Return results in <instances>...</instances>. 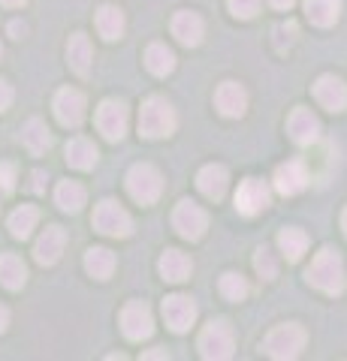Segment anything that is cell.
Listing matches in <instances>:
<instances>
[{"instance_id":"cell-1","label":"cell","mask_w":347,"mask_h":361,"mask_svg":"<svg viewBox=\"0 0 347 361\" xmlns=\"http://www.w3.org/2000/svg\"><path fill=\"white\" fill-rule=\"evenodd\" d=\"M308 283L320 289V292H327V295H339V292H344V265H341V256L339 250H320L314 256V262H311L308 268Z\"/></svg>"},{"instance_id":"cell-2","label":"cell","mask_w":347,"mask_h":361,"mask_svg":"<svg viewBox=\"0 0 347 361\" xmlns=\"http://www.w3.org/2000/svg\"><path fill=\"white\" fill-rule=\"evenodd\" d=\"M175 109L166 103L163 97H151L145 99L139 109V133L145 139H166L175 133Z\"/></svg>"},{"instance_id":"cell-3","label":"cell","mask_w":347,"mask_h":361,"mask_svg":"<svg viewBox=\"0 0 347 361\" xmlns=\"http://www.w3.org/2000/svg\"><path fill=\"white\" fill-rule=\"evenodd\" d=\"M305 341H308L305 329L296 322H287V325H275V329L266 334L263 349H266V355L287 361V358H296L302 349H305Z\"/></svg>"},{"instance_id":"cell-4","label":"cell","mask_w":347,"mask_h":361,"mask_svg":"<svg viewBox=\"0 0 347 361\" xmlns=\"http://www.w3.org/2000/svg\"><path fill=\"white\" fill-rule=\"evenodd\" d=\"M236 353V337L227 319H215L211 325H206L203 334H199V355L208 361H227Z\"/></svg>"},{"instance_id":"cell-5","label":"cell","mask_w":347,"mask_h":361,"mask_svg":"<svg viewBox=\"0 0 347 361\" xmlns=\"http://www.w3.org/2000/svg\"><path fill=\"white\" fill-rule=\"evenodd\" d=\"M127 193L139 205H154L163 193V178L151 163H136L127 172Z\"/></svg>"},{"instance_id":"cell-6","label":"cell","mask_w":347,"mask_h":361,"mask_svg":"<svg viewBox=\"0 0 347 361\" xmlns=\"http://www.w3.org/2000/svg\"><path fill=\"white\" fill-rule=\"evenodd\" d=\"M94 229L109 235V238H127L133 232V220L115 199H103L94 208Z\"/></svg>"},{"instance_id":"cell-7","label":"cell","mask_w":347,"mask_h":361,"mask_svg":"<svg viewBox=\"0 0 347 361\" xmlns=\"http://www.w3.org/2000/svg\"><path fill=\"white\" fill-rule=\"evenodd\" d=\"M172 229L187 241H199L208 229V214L199 208L196 202L184 199V202H178L172 211Z\"/></svg>"},{"instance_id":"cell-8","label":"cell","mask_w":347,"mask_h":361,"mask_svg":"<svg viewBox=\"0 0 347 361\" xmlns=\"http://www.w3.org/2000/svg\"><path fill=\"white\" fill-rule=\"evenodd\" d=\"M130 123V111L121 99H103L97 109V130L106 135L109 142H121Z\"/></svg>"},{"instance_id":"cell-9","label":"cell","mask_w":347,"mask_h":361,"mask_svg":"<svg viewBox=\"0 0 347 361\" xmlns=\"http://www.w3.org/2000/svg\"><path fill=\"white\" fill-rule=\"evenodd\" d=\"M121 331H124L127 341H148L154 331V316L151 307L145 301H130L124 310H121Z\"/></svg>"},{"instance_id":"cell-10","label":"cell","mask_w":347,"mask_h":361,"mask_svg":"<svg viewBox=\"0 0 347 361\" xmlns=\"http://www.w3.org/2000/svg\"><path fill=\"white\" fill-rule=\"evenodd\" d=\"M272 205V190H269L260 178H248L242 180L236 190V211L245 217H257L260 211H266Z\"/></svg>"},{"instance_id":"cell-11","label":"cell","mask_w":347,"mask_h":361,"mask_svg":"<svg viewBox=\"0 0 347 361\" xmlns=\"http://www.w3.org/2000/svg\"><path fill=\"white\" fill-rule=\"evenodd\" d=\"M85 94L76 87H64L58 90V97H54V118H58L64 127H79L85 121Z\"/></svg>"},{"instance_id":"cell-12","label":"cell","mask_w":347,"mask_h":361,"mask_svg":"<svg viewBox=\"0 0 347 361\" xmlns=\"http://www.w3.org/2000/svg\"><path fill=\"white\" fill-rule=\"evenodd\" d=\"M163 319H166V325H170L172 331L184 334L190 325L196 322V304H194V298H187V295L163 298Z\"/></svg>"},{"instance_id":"cell-13","label":"cell","mask_w":347,"mask_h":361,"mask_svg":"<svg viewBox=\"0 0 347 361\" xmlns=\"http://www.w3.org/2000/svg\"><path fill=\"white\" fill-rule=\"evenodd\" d=\"M287 133H290V139H293L296 145H311V142H317V135H320V121H317V115L311 109L299 106V109L290 111Z\"/></svg>"},{"instance_id":"cell-14","label":"cell","mask_w":347,"mask_h":361,"mask_svg":"<svg viewBox=\"0 0 347 361\" xmlns=\"http://www.w3.org/2000/svg\"><path fill=\"white\" fill-rule=\"evenodd\" d=\"M305 187H308V169H305V163L290 160L284 166H278V172H275V190L281 196H299Z\"/></svg>"},{"instance_id":"cell-15","label":"cell","mask_w":347,"mask_h":361,"mask_svg":"<svg viewBox=\"0 0 347 361\" xmlns=\"http://www.w3.org/2000/svg\"><path fill=\"white\" fill-rule=\"evenodd\" d=\"M64 247H66V232L61 226H49L37 238V244H33V256H37L40 265H54L61 259Z\"/></svg>"},{"instance_id":"cell-16","label":"cell","mask_w":347,"mask_h":361,"mask_svg":"<svg viewBox=\"0 0 347 361\" xmlns=\"http://www.w3.org/2000/svg\"><path fill=\"white\" fill-rule=\"evenodd\" d=\"M314 97L327 111H341L347 106V85L339 75H320L314 85Z\"/></svg>"},{"instance_id":"cell-17","label":"cell","mask_w":347,"mask_h":361,"mask_svg":"<svg viewBox=\"0 0 347 361\" xmlns=\"http://www.w3.org/2000/svg\"><path fill=\"white\" fill-rule=\"evenodd\" d=\"M215 106L220 109V115L227 118H242L245 109H248V94L239 82H223L215 90Z\"/></svg>"},{"instance_id":"cell-18","label":"cell","mask_w":347,"mask_h":361,"mask_svg":"<svg viewBox=\"0 0 347 361\" xmlns=\"http://www.w3.org/2000/svg\"><path fill=\"white\" fill-rule=\"evenodd\" d=\"M203 33H206V25L203 18H199L196 13H190V9H182V13L172 16V37L182 42V45H199L203 42Z\"/></svg>"},{"instance_id":"cell-19","label":"cell","mask_w":347,"mask_h":361,"mask_svg":"<svg viewBox=\"0 0 347 361\" xmlns=\"http://www.w3.org/2000/svg\"><path fill=\"white\" fill-rule=\"evenodd\" d=\"M196 187H199V193H203L206 199H223L227 196V187H230V175H227V169L223 166H203L199 169V175H196Z\"/></svg>"},{"instance_id":"cell-20","label":"cell","mask_w":347,"mask_h":361,"mask_svg":"<svg viewBox=\"0 0 347 361\" xmlns=\"http://www.w3.org/2000/svg\"><path fill=\"white\" fill-rule=\"evenodd\" d=\"M91 61H94V49H91V39L85 33H73L70 42H66V63L76 75H88L91 73Z\"/></svg>"},{"instance_id":"cell-21","label":"cell","mask_w":347,"mask_h":361,"mask_svg":"<svg viewBox=\"0 0 347 361\" xmlns=\"http://www.w3.org/2000/svg\"><path fill=\"white\" fill-rule=\"evenodd\" d=\"M97 145L91 139H85V135H76V139L66 142V163L73 169H79V172H88V169L97 166Z\"/></svg>"},{"instance_id":"cell-22","label":"cell","mask_w":347,"mask_h":361,"mask_svg":"<svg viewBox=\"0 0 347 361\" xmlns=\"http://www.w3.org/2000/svg\"><path fill=\"white\" fill-rule=\"evenodd\" d=\"M28 283V265L16 253H0V286L18 292Z\"/></svg>"},{"instance_id":"cell-23","label":"cell","mask_w":347,"mask_h":361,"mask_svg":"<svg viewBox=\"0 0 347 361\" xmlns=\"http://www.w3.org/2000/svg\"><path fill=\"white\" fill-rule=\"evenodd\" d=\"M190 271H194V262H190L187 253L166 250L160 256V274H163V280H170V283H182V280L190 277Z\"/></svg>"},{"instance_id":"cell-24","label":"cell","mask_w":347,"mask_h":361,"mask_svg":"<svg viewBox=\"0 0 347 361\" xmlns=\"http://www.w3.org/2000/svg\"><path fill=\"white\" fill-rule=\"evenodd\" d=\"M21 142H25V148L30 154H46L52 148V133L46 127V121L30 118L25 127H21Z\"/></svg>"},{"instance_id":"cell-25","label":"cell","mask_w":347,"mask_h":361,"mask_svg":"<svg viewBox=\"0 0 347 361\" xmlns=\"http://www.w3.org/2000/svg\"><path fill=\"white\" fill-rule=\"evenodd\" d=\"M97 30H100V37L109 42L121 39V33H124V13L112 4H103L97 9Z\"/></svg>"},{"instance_id":"cell-26","label":"cell","mask_w":347,"mask_h":361,"mask_svg":"<svg viewBox=\"0 0 347 361\" xmlns=\"http://www.w3.org/2000/svg\"><path fill=\"white\" fill-rule=\"evenodd\" d=\"M305 16L311 18V25L332 27L341 16V0H305Z\"/></svg>"},{"instance_id":"cell-27","label":"cell","mask_w":347,"mask_h":361,"mask_svg":"<svg viewBox=\"0 0 347 361\" xmlns=\"http://www.w3.org/2000/svg\"><path fill=\"white\" fill-rule=\"evenodd\" d=\"M85 271L94 280H109L112 271H115V253L106 250V247H91L85 253Z\"/></svg>"},{"instance_id":"cell-28","label":"cell","mask_w":347,"mask_h":361,"mask_svg":"<svg viewBox=\"0 0 347 361\" xmlns=\"http://www.w3.org/2000/svg\"><path fill=\"white\" fill-rule=\"evenodd\" d=\"M145 66H148V73H154V75H170L175 70V54L166 49L163 42H151L148 49H145Z\"/></svg>"},{"instance_id":"cell-29","label":"cell","mask_w":347,"mask_h":361,"mask_svg":"<svg viewBox=\"0 0 347 361\" xmlns=\"http://www.w3.org/2000/svg\"><path fill=\"white\" fill-rule=\"evenodd\" d=\"M37 223H40V211L33 205H21L9 214V232H13V238H21V241L30 238V232L37 229Z\"/></svg>"},{"instance_id":"cell-30","label":"cell","mask_w":347,"mask_h":361,"mask_svg":"<svg viewBox=\"0 0 347 361\" xmlns=\"http://www.w3.org/2000/svg\"><path fill=\"white\" fill-rule=\"evenodd\" d=\"M54 202H58V208L61 211H82L85 205V187L82 184H76V180H61L58 190H54Z\"/></svg>"},{"instance_id":"cell-31","label":"cell","mask_w":347,"mask_h":361,"mask_svg":"<svg viewBox=\"0 0 347 361\" xmlns=\"http://www.w3.org/2000/svg\"><path fill=\"white\" fill-rule=\"evenodd\" d=\"M278 247H281V253L290 259V262H299L308 250V235L290 226V229H284L281 235H278Z\"/></svg>"},{"instance_id":"cell-32","label":"cell","mask_w":347,"mask_h":361,"mask_svg":"<svg viewBox=\"0 0 347 361\" xmlns=\"http://www.w3.org/2000/svg\"><path fill=\"white\" fill-rule=\"evenodd\" d=\"M218 289H220V295L227 301H245V298H248V280H245L242 274H233V271L220 277Z\"/></svg>"},{"instance_id":"cell-33","label":"cell","mask_w":347,"mask_h":361,"mask_svg":"<svg viewBox=\"0 0 347 361\" xmlns=\"http://www.w3.org/2000/svg\"><path fill=\"white\" fill-rule=\"evenodd\" d=\"M254 268H257V274H260L263 280H275L278 277V259L275 253L269 250V247H260L254 256Z\"/></svg>"},{"instance_id":"cell-34","label":"cell","mask_w":347,"mask_h":361,"mask_svg":"<svg viewBox=\"0 0 347 361\" xmlns=\"http://www.w3.org/2000/svg\"><path fill=\"white\" fill-rule=\"evenodd\" d=\"M260 9V0H230V13L236 18H254Z\"/></svg>"},{"instance_id":"cell-35","label":"cell","mask_w":347,"mask_h":361,"mask_svg":"<svg viewBox=\"0 0 347 361\" xmlns=\"http://www.w3.org/2000/svg\"><path fill=\"white\" fill-rule=\"evenodd\" d=\"M0 190L13 193L16 190V166L13 163H0Z\"/></svg>"},{"instance_id":"cell-36","label":"cell","mask_w":347,"mask_h":361,"mask_svg":"<svg viewBox=\"0 0 347 361\" xmlns=\"http://www.w3.org/2000/svg\"><path fill=\"white\" fill-rule=\"evenodd\" d=\"M275 33H278V49H284V37H287V45L290 42H293V37H296V25H293V21H287V25H278L275 27Z\"/></svg>"},{"instance_id":"cell-37","label":"cell","mask_w":347,"mask_h":361,"mask_svg":"<svg viewBox=\"0 0 347 361\" xmlns=\"http://www.w3.org/2000/svg\"><path fill=\"white\" fill-rule=\"evenodd\" d=\"M9 106H13V87L0 78V111H6Z\"/></svg>"},{"instance_id":"cell-38","label":"cell","mask_w":347,"mask_h":361,"mask_svg":"<svg viewBox=\"0 0 347 361\" xmlns=\"http://www.w3.org/2000/svg\"><path fill=\"white\" fill-rule=\"evenodd\" d=\"M30 190L33 193H42V190H46V172H40L37 169V172L30 175Z\"/></svg>"},{"instance_id":"cell-39","label":"cell","mask_w":347,"mask_h":361,"mask_svg":"<svg viewBox=\"0 0 347 361\" xmlns=\"http://www.w3.org/2000/svg\"><path fill=\"white\" fill-rule=\"evenodd\" d=\"M9 33H13L16 39H21L28 33V27H25V21H9Z\"/></svg>"},{"instance_id":"cell-40","label":"cell","mask_w":347,"mask_h":361,"mask_svg":"<svg viewBox=\"0 0 347 361\" xmlns=\"http://www.w3.org/2000/svg\"><path fill=\"white\" fill-rule=\"evenodd\" d=\"M6 325H9V310L4 307V304H0V334L6 331Z\"/></svg>"},{"instance_id":"cell-41","label":"cell","mask_w":347,"mask_h":361,"mask_svg":"<svg viewBox=\"0 0 347 361\" xmlns=\"http://www.w3.org/2000/svg\"><path fill=\"white\" fill-rule=\"evenodd\" d=\"M269 4H272L275 9H290V6L296 4V0H269Z\"/></svg>"},{"instance_id":"cell-42","label":"cell","mask_w":347,"mask_h":361,"mask_svg":"<svg viewBox=\"0 0 347 361\" xmlns=\"http://www.w3.org/2000/svg\"><path fill=\"white\" fill-rule=\"evenodd\" d=\"M142 358H170L166 349H151V353H142Z\"/></svg>"},{"instance_id":"cell-43","label":"cell","mask_w":347,"mask_h":361,"mask_svg":"<svg viewBox=\"0 0 347 361\" xmlns=\"http://www.w3.org/2000/svg\"><path fill=\"white\" fill-rule=\"evenodd\" d=\"M0 4H4V6H25L28 0H0Z\"/></svg>"},{"instance_id":"cell-44","label":"cell","mask_w":347,"mask_h":361,"mask_svg":"<svg viewBox=\"0 0 347 361\" xmlns=\"http://www.w3.org/2000/svg\"><path fill=\"white\" fill-rule=\"evenodd\" d=\"M341 229H344V235H347V208H344V214H341Z\"/></svg>"},{"instance_id":"cell-45","label":"cell","mask_w":347,"mask_h":361,"mask_svg":"<svg viewBox=\"0 0 347 361\" xmlns=\"http://www.w3.org/2000/svg\"><path fill=\"white\" fill-rule=\"evenodd\" d=\"M0 54H4V45H0Z\"/></svg>"}]
</instances>
